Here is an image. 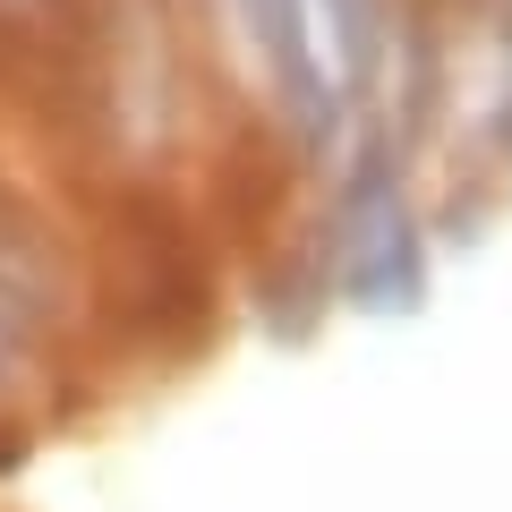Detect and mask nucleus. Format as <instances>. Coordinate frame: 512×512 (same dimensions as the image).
Returning a JSON list of instances; mask_svg holds the SVG:
<instances>
[{"mask_svg": "<svg viewBox=\"0 0 512 512\" xmlns=\"http://www.w3.org/2000/svg\"><path fill=\"white\" fill-rule=\"evenodd\" d=\"M325 256H333V282H342V299L359 316H410L427 299V239L402 197V154L384 137H367L359 163L333 188Z\"/></svg>", "mask_w": 512, "mask_h": 512, "instance_id": "obj_1", "label": "nucleus"}, {"mask_svg": "<svg viewBox=\"0 0 512 512\" xmlns=\"http://www.w3.org/2000/svg\"><path fill=\"white\" fill-rule=\"evenodd\" d=\"M52 308H60L52 239H43V222L0 188V393L35 367L43 333H52Z\"/></svg>", "mask_w": 512, "mask_h": 512, "instance_id": "obj_2", "label": "nucleus"}, {"mask_svg": "<svg viewBox=\"0 0 512 512\" xmlns=\"http://www.w3.org/2000/svg\"><path fill=\"white\" fill-rule=\"evenodd\" d=\"M231 9H239V35L265 52V77H274L282 111H291L299 137L325 154L333 128H342V94L325 86V69H316V52H308V0H231Z\"/></svg>", "mask_w": 512, "mask_h": 512, "instance_id": "obj_3", "label": "nucleus"}, {"mask_svg": "<svg viewBox=\"0 0 512 512\" xmlns=\"http://www.w3.org/2000/svg\"><path fill=\"white\" fill-rule=\"evenodd\" d=\"M325 9V43H333V77L342 94H367L393 52V0H316Z\"/></svg>", "mask_w": 512, "mask_h": 512, "instance_id": "obj_4", "label": "nucleus"}, {"mask_svg": "<svg viewBox=\"0 0 512 512\" xmlns=\"http://www.w3.org/2000/svg\"><path fill=\"white\" fill-rule=\"evenodd\" d=\"M495 146L512 154V0H495V103H487Z\"/></svg>", "mask_w": 512, "mask_h": 512, "instance_id": "obj_5", "label": "nucleus"}, {"mask_svg": "<svg viewBox=\"0 0 512 512\" xmlns=\"http://www.w3.org/2000/svg\"><path fill=\"white\" fill-rule=\"evenodd\" d=\"M18 461H26V427H0V478L18 470Z\"/></svg>", "mask_w": 512, "mask_h": 512, "instance_id": "obj_6", "label": "nucleus"}]
</instances>
